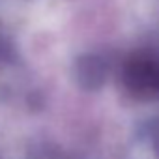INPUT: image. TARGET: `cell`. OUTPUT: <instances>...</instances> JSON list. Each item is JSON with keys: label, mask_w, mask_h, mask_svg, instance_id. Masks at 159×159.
I'll return each mask as SVG.
<instances>
[{"label": "cell", "mask_w": 159, "mask_h": 159, "mask_svg": "<svg viewBox=\"0 0 159 159\" xmlns=\"http://www.w3.org/2000/svg\"><path fill=\"white\" fill-rule=\"evenodd\" d=\"M124 86L137 98H153L159 94V62L150 54H133L122 69Z\"/></svg>", "instance_id": "obj_1"}, {"label": "cell", "mask_w": 159, "mask_h": 159, "mask_svg": "<svg viewBox=\"0 0 159 159\" xmlns=\"http://www.w3.org/2000/svg\"><path fill=\"white\" fill-rule=\"evenodd\" d=\"M109 77V66L103 56L86 52L73 62V79L79 88L86 92H96L103 88Z\"/></svg>", "instance_id": "obj_2"}, {"label": "cell", "mask_w": 159, "mask_h": 159, "mask_svg": "<svg viewBox=\"0 0 159 159\" xmlns=\"http://www.w3.org/2000/svg\"><path fill=\"white\" fill-rule=\"evenodd\" d=\"M17 64H19V56L15 45L6 36L0 34V71H8Z\"/></svg>", "instance_id": "obj_3"}, {"label": "cell", "mask_w": 159, "mask_h": 159, "mask_svg": "<svg viewBox=\"0 0 159 159\" xmlns=\"http://www.w3.org/2000/svg\"><path fill=\"white\" fill-rule=\"evenodd\" d=\"M150 146L155 159H159V120H153L150 124Z\"/></svg>", "instance_id": "obj_4"}, {"label": "cell", "mask_w": 159, "mask_h": 159, "mask_svg": "<svg viewBox=\"0 0 159 159\" xmlns=\"http://www.w3.org/2000/svg\"><path fill=\"white\" fill-rule=\"evenodd\" d=\"M0 159H2V155H0Z\"/></svg>", "instance_id": "obj_5"}]
</instances>
